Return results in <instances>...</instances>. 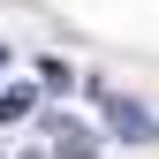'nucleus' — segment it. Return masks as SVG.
Here are the masks:
<instances>
[{"instance_id":"f257e3e1","label":"nucleus","mask_w":159,"mask_h":159,"mask_svg":"<svg viewBox=\"0 0 159 159\" xmlns=\"http://www.w3.org/2000/svg\"><path fill=\"white\" fill-rule=\"evenodd\" d=\"M98 106H106V121L121 129L129 144H152V136H159V129H152V114H144V106H129V98H98Z\"/></svg>"},{"instance_id":"f03ea898","label":"nucleus","mask_w":159,"mask_h":159,"mask_svg":"<svg viewBox=\"0 0 159 159\" xmlns=\"http://www.w3.org/2000/svg\"><path fill=\"white\" fill-rule=\"evenodd\" d=\"M15 114H30V84H15V91H0V121H15Z\"/></svg>"},{"instance_id":"7ed1b4c3","label":"nucleus","mask_w":159,"mask_h":159,"mask_svg":"<svg viewBox=\"0 0 159 159\" xmlns=\"http://www.w3.org/2000/svg\"><path fill=\"white\" fill-rule=\"evenodd\" d=\"M38 84H46V91H68L76 76H68V61H38Z\"/></svg>"}]
</instances>
